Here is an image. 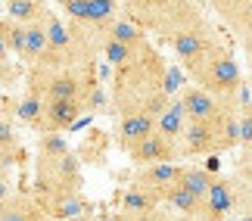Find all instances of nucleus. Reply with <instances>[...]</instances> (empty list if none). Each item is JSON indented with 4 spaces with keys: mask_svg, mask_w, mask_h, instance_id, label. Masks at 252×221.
<instances>
[{
    "mask_svg": "<svg viewBox=\"0 0 252 221\" xmlns=\"http://www.w3.org/2000/svg\"><path fill=\"white\" fill-rule=\"evenodd\" d=\"M122 16L147 34L165 37V44L206 22V13L193 0H122Z\"/></svg>",
    "mask_w": 252,
    "mask_h": 221,
    "instance_id": "f257e3e1",
    "label": "nucleus"
},
{
    "mask_svg": "<svg viewBox=\"0 0 252 221\" xmlns=\"http://www.w3.org/2000/svg\"><path fill=\"white\" fill-rule=\"evenodd\" d=\"M184 72H187V78L196 84V88L209 91L212 97H218V100H237L240 91H243V84H246L237 56L227 44H221L212 53H206L202 60L190 63Z\"/></svg>",
    "mask_w": 252,
    "mask_h": 221,
    "instance_id": "f03ea898",
    "label": "nucleus"
},
{
    "mask_svg": "<svg viewBox=\"0 0 252 221\" xmlns=\"http://www.w3.org/2000/svg\"><path fill=\"white\" fill-rule=\"evenodd\" d=\"M94 75L96 69H63V72L28 69L25 84L37 88L44 94V100H87L96 88Z\"/></svg>",
    "mask_w": 252,
    "mask_h": 221,
    "instance_id": "7ed1b4c3",
    "label": "nucleus"
},
{
    "mask_svg": "<svg viewBox=\"0 0 252 221\" xmlns=\"http://www.w3.org/2000/svg\"><path fill=\"white\" fill-rule=\"evenodd\" d=\"M249 184H243L237 175H215V184H212L209 196H206V209L202 215L209 221H227L234 212L246 209L249 199Z\"/></svg>",
    "mask_w": 252,
    "mask_h": 221,
    "instance_id": "20e7f679",
    "label": "nucleus"
},
{
    "mask_svg": "<svg viewBox=\"0 0 252 221\" xmlns=\"http://www.w3.org/2000/svg\"><path fill=\"white\" fill-rule=\"evenodd\" d=\"M224 44V37L218 34V28L209 22H202V25H196V28H190V32H184V34H178V37H171L168 41V47H171V53L178 56V63H181V69H187L190 63H196V60H202L206 53H212L215 47H221Z\"/></svg>",
    "mask_w": 252,
    "mask_h": 221,
    "instance_id": "39448f33",
    "label": "nucleus"
},
{
    "mask_svg": "<svg viewBox=\"0 0 252 221\" xmlns=\"http://www.w3.org/2000/svg\"><path fill=\"white\" fill-rule=\"evenodd\" d=\"M91 109L87 100H47L41 125H37V134L44 131H56V134H69L75 125L84 119V112Z\"/></svg>",
    "mask_w": 252,
    "mask_h": 221,
    "instance_id": "423d86ee",
    "label": "nucleus"
},
{
    "mask_svg": "<svg viewBox=\"0 0 252 221\" xmlns=\"http://www.w3.org/2000/svg\"><path fill=\"white\" fill-rule=\"evenodd\" d=\"M128 162L134 168H147V165H159V162H178L181 159V150H178V143L168 140V137H162V134H150L147 140H140L137 147H131L128 153Z\"/></svg>",
    "mask_w": 252,
    "mask_h": 221,
    "instance_id": "0eeeda50",
    "label": "nucleus"
},
{
    "mask_svg": "<svg viewBox=\"0 0 252 221\" xmlns=\"http://www.w3.org/2000/svg\"><path fill=\"white\" fill-rule=\"evenodd\" d=\"M178 100H181L184 112H187V122H212V119H218L221 109L230 103V100L212 97L209 91L196 88V84H187V88L178 94ZM237 100H240V97H237Z\"/></svg>",
    "mask_w": 252,
    "mask_h": 221,
    "instance_id": "6e6552de",
    "label": "nucleus"
},
{
    "mask_svg": "<svg viewBox=\"0 0 252 221\" xmlns=\"http://www.w3.org/2000/svg\"><path fill=\"white\" fill-rule=\"evenodd\" d=\"M178 150H181V156H221L215 119L212 122H187V131H184Z\"/></svg>",
    "mask_w": 252,
    "mask_h": 221,
    "instance_id": "1a4fd4ad",
    "label": "nucleus"
},
{
    "mask_svg": "<svg viewBox=\"0 0 252 221\" xmlns=\"http://www.w3.org/2000/svg\"><path fill=\"white\" fill-rule=\"evenodd\" d=\"M209 6L240 41L252 34V0H209Z\"/></svg>",
    "mask_w": 252,
    "mask_h": 221,
    "instance_id": "9d476101",
    "label": "nucleus"
},
{
    "mask_svg": "<svg viewBox=\"0 0 252 221\" xmlns=\"http://www.w3.org/2000/svg\"><path fill=\"white\" fill-rule=\"evenodd\" d=\"M156 122L147 112H131V115H119V128H115V140H119L122 153H128L131 147H137L140 140H147L150 134H156Z\"/></svg>",
    "mask_w": 252,
    "mask_h": 221,
    "instance_id": "9b49d317",
    "label": "nucleus"
},
{
    "mask_svg": "<svg viewBox=\"0 0 252 221\" xmlns=\"http://www.w3.org/2000/svg\"><path fill=\"white\" fill-rule=\"evenodd\" d=\"M181 162H159V165H147V168H137V175H134V184L137 187H147V190H159V193H165L168 187H174L184 175Z\"/></svg>",
    "mask_w": 252,
    "mask_h": 221,
    "instance_id": "f8f14e48",
    "label": "nucleus"
},
{
    "mask_svg": "<svg viewBox=\"0 0 252 221\" xmlns=\"http://www.w3.org/2000/svg\"><path fill=\"white\" fill-rule=\"evenodd\" d=\"M37 209L34 193H25V190H9V181L3 184V209H0V221H28L32 212Z\"/></svg>",
    "mask_w": 252,
    "mask_h": 221,
    "instance_id": "ddd939ff",
    "label": "nucleus"
},
{
    "mask_svg": "<svg viewBox=\"0 0 252 221\" xmlns=\"http://www.w3.org/2000/svg\"><path fill=\"white\" fill-rule=\"evenodd\" d=\"M44 106H47L44 94L37 91V88H32V84H25L22 94L16 97V119H19V125H28V128L37 131L41 115H44Z\"/></svg>",
    "mask_w": 252,
    "mask_h": 221,
    "instance_id": "4468645a",
    "label": "nucleus"
},
{
    "mask_svg": "<svg viewBox=\"0 0 252 221\" xmlns=\"http://www.w3.org/2000/svg\"><path fill=\"white\" fill-rule=\"evenodd\" d=\"M156 209H165L162 206V193L159 190H147V187H137L131 184L122 196V212L128 215H143V212H156Z\"/></svg>",
    "mask_w": 252,
    "mask_h": 221,
    "instance_id": "2eb2a0df",
    "label": "nucleus"
},
{
    "mask_svg": "<svg viewBox=\"0 0 252 221\" xmlns=\"http://www.w3.org/2000/svg\"><path fill=\"white\" fill-rule=\"evenodd\" d=\"M162 206H165L171 215H202L206 199H199L196 193H190V190H184L181 184H174L162 193Z\"/></svg>",
    "mask_w": 252,
    "mask_h": 221,
    "instance_id": "dca6fc26",
    "label": "nucleus"
},
{
    "mask_svg": "<svg viewBox=\"0 0 252 221\" xmlns=\"http://www.w3.org/2000/svg\"><path fill=\"white\" fill-rule=\"evenodd\" d=\"M3 16L16 19L22 25H34L50 16V3L47 0H3Z\"/></svg>",
    "mask_w": 252,
    "mask_h": 221,
    "instance_id": "f3484780",
    "label": "nucleus"
},
{
    "mask_svg": "<svg viewBox=\"0 0 252 221\" xmlns=\"http://www.w3.org/2000/svg\"><path fill=\"white\" fill-rule=\"evenodd\" d=\"M25 37H28V25L3 16V22H0V44H3V56H9V60L19 56V60H22V56H25Z\"/></svg>",
    "mask_w": 252,
    "mask_h": 221,
    "instance_id": "a211bd4d",
    "label": "nucleus"
},
{
    "mask_svg": "<svg viewBox=\"0 0 252 221\" xmlns=\"http://www.w3.org/2000/svg\"><path fill=\"white\" fill-rule=\"evenodd\" d=\"M50 50V37H47V22L41 19V22H34V25H28V37H25V56H22V63L32 69V65L41 60V56Z\"/></svg>",
    "mask_w": 252,
    "mask_h": 221,
    "instance_id": "6ab92c4d",
    "label": "nucleus"
},
{
    "mask_svg": "<svg viewBox=\"0 0 252 221\" xmlns=\"http://www.w3.org/2000/svg\"><path fill=\"white\" fill-rule=\"evenodd\" d=\"M69 140H65V134H56V131H44L37 134V156L34 162H53V159H63L69 156Z\"/></svg>",
    "mask_w": 252,
    "mask_h": 221,
    "instance_id": "aec40b11",
    "label": "nucleus"
},
{
    "mask_svg": "<svg viewBox=\"0 0 252 221\" xmlns=\"http://www.w3.org/2000/svg\"><path fill=\"white\" fill-rule=\"evenodd\" d=\"M178 184H181L184 190H190V193H196L199 199H206V196H209V190H212V184H215V175H212L209 168L187 165V168H184V175H181V181H178Z\"/></svg>",
    "mask_w": 252,
    "mask_h": 221,
    "instance_id": "412c9836",
    "label": "nucleus"
},
{
    "mask_svg": "<svg viewBox=\"0 0 252 221\" xmlns=\"http://www.w3.org/2000/svg\"><path fill=\"white\" fill-rule=\"evenodd\" d=\"M109 37H112V41H119V44H128V47L147 44V32H143V28H137L131 19H125V16H119V19L109 25Z\"/></svg>",
    "mask_w": 252,
    "mask_h": 221,
    "instance_id": "4be33fe9",
    "label": "nucleus"
},
{
    "mask_svg": "<svg viewBox=\"0 0 252 221\" xmlns=\"http://www.w3.org/2000/svg\"><path fill=\"white\" fill-rule=\"evenodd\" d=\"M143 47V44H140ZM140 47H128V44H119V41H106L103 44V50H100V56H103V63L109 65V69H122V65H128L134 56H137V50Z\"/></svg>",
    "mask_w": 252,
    "mask_h": 221,
    "instance_id": "5701e85b",
    "label": "nucleus"
},
{
    "mask_svg": "<svg viewBox=\"0 0 252 221\" xmlns=\"http://www.w3.org/2000/svg\"><path fill=\"white\" fill-rule=\"evenodd\" d=\"M106 147H109V137L103 131H91V137L84 140V147L78 150L81 162H91V165H103L106 162Z\"/></svg>",
    "mask_w": 252,
    "mask_h": 221,
    "instance_id": "b1692460",
    "label": "nucleus"
},
{
    "mask_svg": "<svg viewBox=\"0 0 252 221\" xmlns=\"http://www.w3.org/2000/svg\"><path fill=\"white\" fill-rule=\"evenodd\" d=\"M156 131L162 134V137H168L174 143H181L184 137V131H187V115H181V112H165V115H159V122H156Z\"/></svg>",
    "mask_w": 252,
    "mask_h": 221,
    "instance_id": "393cba45",
    "label": "nucleus"
},
{
    "mask_svg": "<svg viewBox=\"0 0 252 221\" xmlns=\"http://www.w3.org/2000/svg\"><path fill=\"white\" fill-rule=\"evenodd\" d=\"M240 150H252V112L240 109Z\"/></svg>",
    "mask_w": 252,
    "mask_h": 221,
    "instance_id": "a878e982",
    "label": "nucleus"
},
{
    "mask_svg": "<svg viewBox=\"0 0 252 221\" xmlns=\"http://www.w3.org/2000/svg\"><path fill=\"white\" fill-rule=\"evenodd\" d=\"M237 178L252 187V150H246L243 156H237Z\"/></svg>",
    "mask_w": 252,
    "mask_h": 221,
    "instance_id": "bb28decb",
    "label": "nucleus"
},
{
    "mask_svg": "<svg viewBox=\"0 0 252 221\" xmlns=\"http://www.w3.org/2000/svg\"><path fill=\"white\" fill-rule=\"evenodd\" d=\"M22 78V69L19 65H13V60L9 56H3V94H9V88H13V81Z\"/></svg>",
    "mask_w": 252,
    "mask_h": 221,
    "instance_id": "cd10ccee",
    "label": "nucleus"
},
{
    "mask_svg": "<svg viewBox=\"0 0 252 221\" xmlns=\"http://www.w3.org/2000/svg\"><path fill=\"white\" fill-rule=\"evenodd\" d=\"M168 209H156V212H143V215H128V221H168Z\"/></svg>",
    "mask_w": 252,
    "mask_h": 221,
    "instance_id": "c85d7f7f",
    "label": "nucleus"
},
{
    "mask_svg": "<svg viewBox=\"0 0 252 221\" xmlns=\"http://www.w3.org/2000/svg\"><path fill=\"white\" fill-rule=\"evenodd\" d=\"M103 221H128V212H122V209H119V212H115V215H109V218H103Z\"/></svg>",
    "mask_w": 252,
    "mask_h": 221,
    "instance_id": "c756f323",
    "label": "nucleus"
},
{
    "mask_svg": "<svg viewBox=\"0 0 252 221\" xmlns=\"http://www.w3.org/2000/svg\"><path fill=\"white\" fill-rule=\"evenodd\" d=\"M243 212H252V190H249V199H246V209Z\"/></svg>",
    "mask_w": 252,
    "mask_h": 221,
    "instance_id": "7c9ffc66",
    "label": "nucleus"
},
{
    "mask_svg": "<svg viewBox=\"0 0 252 221\" xmlns=\"http://www.w3.org/2000/svg\"><path fill=\"white\" fill-rule=\"evenodd\" d=\"M237 221H252V212H243V215H240Z\"/></svg>",
    "mask_w": 252,
    "mask_h": 221,
    "instance_id": "2f4dec72",
    "label": "nucleus"
},
{
    "mask_svg": "<svg viewBox=\"0 0 252 221\" xmlns=\"http://www.w3.org/2000/svg\"><path fill=\"white\" fill-rule=\"evenodd\" d=\"M243 109H246V112H252V97L246 100V106H243Z\"/></svg>",
    "mask_w": 252,
    "mask_h": 221,
    "instance_id": "473e14b6",
    "label": "nucleus"
},
{
    "mask_svg": "<svg viewBox=\"0 0 252 221\" xmlns=\"http://www.w3.org/2000/svg\"><path fill=\"white\" fill-rule=\"evenodd\" d=\"M78 221H87V218H78Z\"/></svg>",
    "mask_w": 252,
    "mask_h": 221,
    "instance_id": "72a5a7b5",
    "label": "nucleus"
},
{
    "mask_svg": "<svg viewBox=\"0 0 252 221\" xmlns=\"http://www.w3.org/2000/svg\"><path fill=\"white\" fill-rule=\"evenodd\" d=\"M243 153H246V150H243Z\"/></svg>",
    "mask_w": 252,
    "mask_h": 221,
    "instance_id": "f704fd0d",
    "label": "nucleus"
}]
</instances>
